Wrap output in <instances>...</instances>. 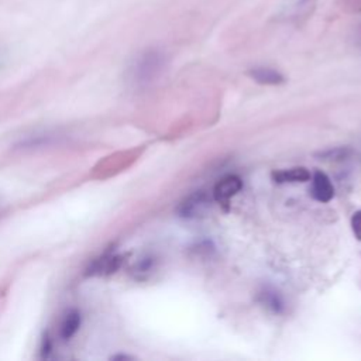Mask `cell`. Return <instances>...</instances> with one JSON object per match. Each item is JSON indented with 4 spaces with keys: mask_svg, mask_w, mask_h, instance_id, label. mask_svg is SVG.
Here are the masks:
<instances>
[{
    "mask_svg": "<svg viewBox=\"0 0 361 361\" xmlns=\"http://www.w3.org/2000/svg\"><path fill=\"white\" fill-rule=\"evenodd\" d=\"M165 63H166L165 54L161 49L149 48L141 52L133 62L130 68L131 79L138 85L149 83L151 80L158 78V75L164 71Z\"/></svg>",
    "mask_w": 361,
    "mask_h": 361,
    "instance_id": "6da1fadb",
    "label": "cell"
},
{
    "mask_svg": "<svg viewBox=\"0 0 361 361\" xmlns=\"http://www.w3.org/2000/svg\"><path fill=\"white\" fill-rule=\"evenodd\" d=\"M243 188V182L237 175H227L224 178H221L213 189V199L223 206L224 209H227L230 199L237 195L240 192V189Z\"/></svg>",
    "mask_w": 361,
    "mask_h": 361,
    "instance_id": "7a4b0ae2",
    "label": "cell"
},
{
    "mask_svg": "<svg viewBox=\"0 0 361 361\" xmlns=\"http://www.w3.org/2000/svg\"><path fill=\"white\" fill-rule=\"evenodd\" d=\"M210 207V199L204 192H196L186 197L179 204V214L186 219H196L203 216Z\"/></svg>",
    "mask_w": 361,
    "mask_h": 361,
    "instance_id": "3957f363",
    "label": "cell"
},
{
    "mask_svg": "<svg viewBox=\"0 0 361 361\" xmlns=\"http://www.w3.org/2000/svg\"><path fill=\"white\" fill-rule=\"evenodd\" d=\"M310 195L313 199L326 203L330 202L334 196V186L330 180V178L322 172L316 171L312 176V186H310Z\"/></svg>",
    "mask_w": 361,
    "mask_h": 361,
    "instance_id": "277c9868",
    "label": "cell"
},
{
    "mask_svg": "<svg viewBox=\"0 0 361 361\" xmlns=\"http://www.w3.org/2000/svg\"><path fill=\"white\" fill-rule=\"evenodd\" d=\"M248 75L251 79L261 85H281L285 82L283 75L269 66H255L248 71Z\"/></svg>",
    "mask_w": 361,
    "mask_h": 361,
    "instance_id": "5b68a950",
    "label": "cell"
},
{
    "mask_svg": "<svg viewBox=\"0 0 361 361\" xmlns=\"http://www.w3.org/2000/svg\"><path fill=\"white\" fill-rule=\"evenodd\" d=\"M272 179L278 183L285 182H306L310 179V172L303 166H296L290 169H281L272 172Z\"/></svg>",
    "mask_w": 361,
    "mask_h": 361,
    "instance_id": "8992f818",
    "label": "cell"
},
{
    "mask_svg": "<svg viewBox=\"0 0 361 361\" xmlns=\"http://www.w3.org/2000/svg\"><path fill=\"white\" fill-rule=\"evenodd\" d=\"M79 322H80V320H79L78 313H69V314L65 317V320H63V323H62V327H61V333H62L63 338H69V337L78 330Z\"/></svg>",
    "mask_w": 361,
    "mask_h": 361,
    "instance_id": "52a82bcc",
    "label": "cell"
},
{
    "mask_svg": "<svg viewBox=\"0 0 361 361\" xmlns=\"http://www.w3.org/2000/svg\"><path fill=\"white\" fill-rule=\"evenodd\" d=\"M262 296H264V303L268 307H271L274 312H281L282 302H281V299H279V296L276 293L265 292V293H262Z\"/></svg>",
    "mask_w": 361,
    "mask_h": 361,
    "instance_id": "ba28073f",
    "label": "cell"
},
{
    "mask_svg": "<svg viewBox=\"0 0 361 361\" xmlns=\"http://www.w3.org/2000/svg\"><path fill=\"white\" fill-rule=\"evenodd\" d=\"M351 227L354 231V235L361 240V210L355 212L351 217Z\"/></svg>",
    "mask_w": 361,
    "mask_h": 361,
    "instance_id": "9c48e42d",
    "label": "cell"
},
{
    "mask_svg": "<svg viewBox=\"0 0 361 361\" xmlns=\"http://www.w3.org/2000/svg\"><path fill=\"white\" fill-rule=\"evenodd\" d=\"M343 7H347L353 11H361V0H343Z\"/></svg>",
    "mask_w": 361,
    "mask_h": 361,
    "instance_id": "30bf717a",
    "label": "cell"
},
{
    "mask_svg": "<svg viewBox=\"0 0 361 361\" xmlns=\"http://www.w3.org/2000/svg\"><path fill=\"white\" fill-rule=\"evenodd\" d=\"M309 1H312V0H299V4H300V7L303 6V4H306V3H309Z\"/></svg>",
    "mask_w": 361,
    "mask_h": 361,
    "instance_id": "8fae6325",
    "label": "cell"
}]
</instances>
